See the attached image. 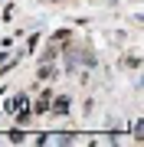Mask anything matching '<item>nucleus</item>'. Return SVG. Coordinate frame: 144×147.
Masks as SVG:
<instances>
[{
  "instance_id": "1",
  "label": "nucleus",
  "mask_w": 144,
  "mask_h": 147,
  "mask_svg": "<svg viewBox=\"0 0 144 147\" xmlns=\"http://www.w3.org/2000/svg\"><path fill=\"white\" fill-rule=\"evenodd\" d=\"M53 108L59 111V115H66V111H69V98H59V101H56V105H53Z\"/></svg>"
}]
</instances>
